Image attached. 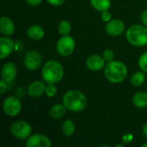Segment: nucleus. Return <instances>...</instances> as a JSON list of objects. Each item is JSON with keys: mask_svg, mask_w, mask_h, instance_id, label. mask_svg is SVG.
<instances>
[{"mask_svg": "<svg viewBox=\"0 0 147 147\" xmlns=\"http://www.w3.org/2000/svg\"><path fill=\"white\" fill-rule=\"evenodd\" d=\"M63 104L67 110L79 113L86 109L88 101L85 95L80 90H71L63 96Z\"/></svg>", "mask_w": 147, "mask_h": 147, "instance_id": "1", "label": "nucleus"}, {"mask_svg": "<svg viewBox=\"0 0 147 147\" xmlns=\"http://www.w3.org/2000/svg\"><path fill=\"white\" fill-rule=\"evenodd\" d=\"M127 67L125 63L119 60L108 62L104 67V75L108 81L113 84L123 82L127 77Z\"/></svg>", "mask_w": 147, "mask_h": 147, "instance_id": "2", "label": "nucleus"}, {"mask_svg": "<svg viewBox=\"0 0 147 147\" xmlns=\"http://www.w3.org/2000/svg\"><path fill=\"white\" fill-rule=\"evenodd\" d=\"M64 67L57 60H48L42 66L41 78L47 84H56L64 77Z\"/></svg>", "mask_w": 147, "mask_h": 147, "instance_id": "3", "label": "nucleus"}, {"mask_svg": "<svg viewBox=\"0 0 147 147\" xmlns=\"http://www.w3.org/2000/svg\"><path fill=\"white\" fill-rule=\"evenodd\" d=\"M126 37L132 46L137 47H145L147 45V27L145 25L134 24L127 28Z\"/></svg>", "mask_w": 147, "mask_h": 147, "instance_id": "4", "label": "nucleus"}, {"mask_svg": "<svg viewBox=\"0 0 147 147\" xmlns=\"http://www.w3.org/2000/svg\"><path fill=\"white\" fill-rule=\"evenodd\" d=\"M10 133L15 138L24 140L30 137L32 134V127L25 121H16L11 124Z\"/></svg>", "mask_w": 147, "mask_h": 147, "instance_id": "5", "label": "nucleus"}, {"mask_svg": "<svg viewBox=\"0 0 147 147\" xmlns=\"http://www.w3.org/2000/svg\"><path fill=\"white\" fill-rule=\"evenodd\" d=\"M76 41L75 40L68 35H62L56 44V50L58 53L63 57L70 56L75 50Z\"/></svg>", "mask_w": 147, "mask_h": 147, "instance_id": "6", "label": "nucleus"}, {"mask_svg": "<svg viewBox=\"0 0 147 147\" xmlns=\"http://www.w3.org/2000/svg\"><path fill=\"white\" fill-rule=\"evenodd\" d=\"M3 110L8 116L15 117L18 115L22 110V102L20 98L14 96L6 97L3 102Z\"/></svg>", "mask_w": 147, "mask_h": 147, "instance_id": "7", "label": "nucleus"}, {"mask_svg": "<svg viewBox=\"0 0 147 147\" xmlns=\"http://www.w3.org/2000/svg\"><path fill=\"white\" fill-rule=\"evenodd\" d=\"M24 65L29 71H36L42 65V56L36 51H29L24 57Z\"/></svg>", "mask_w": 147, "mask_h": 147, "instance_id": "8", "label": "nucleus"}, {"mask_svg": "<svg viewBox=\"0 0 147 147\" xmlns=\"http://www.w3.org/2000/svg\"><path fill=\"white\" fill-rule=\"evenodd\" d=\"M105 31L109 36L117 37L126 31V25L124 22L120 19H111L109 22H106Z\"/></svg>", "mask_w": 147, "mask_h": 147, "instance_id": "9", "label": "nucleus"}, {"mask_svg": "<svg viewBox=\"0 0 147 147\" xmlns=\"http://www.w3.org/2000/svg\"><path fill=\"white\" fill-rule=\"evenodd\" d=\"M26 146L28 147H51L52 142L50 139L43 134H35L30 135L29 138L27 139Z\"/></svg>", "mask_w": 147, "mask_h": 147, "instance_id": "10", "label": "nucleus"}, {"mask_svg": "<svg viewBox=\"0 0 147 147\" xmlns=\"http://www.w3.org/2000/svg\"><path fill=\"white\" fill-rule=\"evenodd\" d=\"M105 59L102 56L98 54H91L86 59V66L89 70L92 71H99L104 69L106 64Z\"/></svg>", "mask_w": 147, "mask_h": 147, "instance_id": "11", "label": "nucleus"}, {"mask_svg": "<svg viewBox=\"0 0 147 147\" xmlns=\"http://www.w3.org/2000/svg\"><path fill=\"white\" fill-rule=\"evenodd\" d=\"M17 75V67L13 62L5 63L1 69V77L7 83L13 82Z\"/></svg>", "mask_w": 147, "mask_h": 147, "instance_id": "12", "label": "nucleus"}, {"mask_svg": "<svg viewBox=\"0 0 147 147\" xmlns=\"http://www.w3.org/2000/svg\"><path fill=\"white\" fill-rule=\"evenodd\" d=\"M15 49V42L9 36L0 38V59H4L9 57Z\"/></svg>", "mask_w": 147, "mask_h": 147, "instance_id": "13", "label": "nucleus"}, {"mask_svg": "<svg viewBox=\"0 0 147 147\" xmlns=\"http://www.w3.org/2000/svg\"><path fill=\"white\" fill-rule=\"evenodd\" d=\"M46 84L41 81H34L28 86L27 93L32 98L40 97L45 94L46 91Z\"/></svg>", "mask_w": 147, "mask_h": 147, "instance_id": "14", "label": "nucleus"}, {"mask_svg": "<svg viewBox=\"0 0 147 147\" xmlns=\"http://www.w3.org/2000/svg\"><path fill=\"white\" fill-rule=\"evenodd\" d=\"M16 31V26L12 19L3 16L0 18V32L3 36H11Z\"/></svg>", "mask_w": 147, "mask_h": 147, "instance_id": "15", "label": "nucleus"}, {"mask_svg": "<svg viewBox=\"0 0 147 147\" xmlns=\"http://www.w3.org/2000/svg\"><path fill=\"white\" fill-rule=\"evenodd\" d=\"M27 35L29 39L34 40H42L45 36V30L40 25L34 24L31 25L27 29Z\"/></svg>", "mask_w": 147, "mask_h": 147, "instance_id": "16", "label": "nucleus"}, {"mask_svg": "<svg viewBox=\"0 0 147 147\" xmlns=\"http://www.w3.org/2000/svg\"><path fill=\"white\" fill-rule=\"evenodd\" d=\"M133 104L137 109H146L147 108V92L139 91L135 93L132 98Z\"/></svg>", "mask_w": 147, "mask_h": 147, "instance_id": "17", "label": "nucleus"}, {"mask_svg": "<svg viewBox=\"0 0 147 147\" xmlns=\"http://www.w3.org/2000/svg\"><path fill=\"white\" fill-rule=\"evenodd\" d=\"M67 109L63 103H56L52 106L49 110V115L54 120H59L63 118L66 113Z\"/></svg>", "mask_w": 147, "mask_h": 147, "instance_id": "18", "label": "nucleus"}, {"mask_svg": "<svg viewBox=\"0 0 147 147\" xmlns=\"http://www.w3.org/2000/svg\"><path fill=\"white\" fill-rule=\"evenodd\" d=\"M131 84L134 87H140L144 84V83L146 82V72H144L143 71H135L130 79Z\"/></svg>", "mask_w": 147, "mask_h": 147, "instance_id": "19", "label": "nucleus"}, {"mask_svg": "<svg viewBox=\"0 0 147 147\" xmlns=\"http://www.w3.org/2000/svg\"><path fill=\"white\" fill-rule=\"evenodd\" d=\"M61 129H62V133L66 137H71L75 134L76 131V125L73 122V121L67 119L65 120L62 126H61Z\"/></svg>", "mask_w": 147, "mask_h": 147, "instance_id": "20", "label": "nucleus"}, {"mask_svg": "<svg viewBox=\"0 0 147 147\" xmlns=\"http://www.w3.org/2000/svg\"><path fill=\"white\" fill-rule=\"evenodd\" d=\"M90 1L92 7L100 12L109 10L111 7V0H90Z\"/></svg>", "mask_w": 147, "mask_h": 147, "instance_id": "21", "label": "nucleus"}, {"mask_svg": "<svg viewBox=\"0 0 147 147\" xmlns=\"http://www.w3.org/2000/svg\"><path fill=\"white\" fill-rule=\"evenodd\" d=\"M58 31L61 36L62 35H68L71 31V23L67 20H62L58 26Z\"/></svg>", "mask_w": 147, "mask_h": 147, "instance_id": "22", "label": "nucleus"}, {"mask_svg": "<svg viewBox=\"0 0 147 147\" xmlns=\"http://www.w3.org/2000/svg\"><path fill=\"white\" fill-rule=\"evenodd\" d=\"M138 64H139V66H140V70L143 71L144 72L147 73V52L143 53L140 56Z\"/></svg>", "mask_w": 147, "mask_h": 147, "instance_id": "23", "label": "nucleus"}, {"mask_svg": "<svg viewBox=\"0 0 147 147\" xmlns=\"http://www.w3.org/2000/svg\"><path fill=\"white\" fill-rule=\"evenodd\" d=\"M45 94L48 96V97H53L57 94V87L55 84H47L46 87V91Z\"/></svg>", "mask_w": 147, "mask_h": 147, "instance_id": "24", "label": "nucleus"}, {"mask_svg": "<svg viewBox=\"0 0 147 147\" xmlns=\"http://www.w3.org/2000/svg\"><path fill=\"white\" fill-rule=\"evenodd\" d=\"M102 57L103 59H105L106 62H110L112 60H114V58H115V53L112 49L110 48H107L103 51V53H102Z\"/></svg>", "mask_w": 147, "mask_h": 147, "instance_id": "25", "label": "nucleus"}, {"mask_svg": "<svg viewBox=\"0 0 147 147\" xmlns=\"http://www.w3.org/2000/svg\"><path fill=\"white\" fill-rule=\"evenodd\" d=\"M101 13H102V15H101L102 21H103L105 22H109L111 20L112 14H111V12H109V10H105V11H102Z\"/></svg>", "mask_w": 147, "mask_h": 147, "instance_id": "26", "label": "nucleus"}, {"mask_svg": "<svg viewBox=\"0 0 147 147\" xmlns=\"http://www.w3.org/2000/svg\"><path fill=\"white\" fill-rule=\"evenodd\" d=\"M7 82H5L3 79H1L0 81V94L3 95L6 92L7 90Z\"/></svg>", "mask_w": 147, "mask_h": 147, "instance_id": "27", "label": "nucleus"}, {"mask_svg": "<svg viewBox=\"0 0 147 147\" xmlns=\"http://www.w3.org/2000/svg\"><path fill=\"white\" fill-rule=\"evenodd\" d=\"M48 2V3H50L51 5H53V6H59V5H62L65 0H47Z\"/></svg>", "mask_w": 147, "mask_h": 147, "instance_id": "28", "label": "nucleus"}, {"mask_svg": "<svg viewBox=\"0 0 147 147\" xmlns=\"http://www.w3.org/2000/svg\"><path fill=\"white\" fill-rule=\"evenodd\" d=\"M140 20H141V22L143 23V25L147 27V9L142 12V14L140 16Z\"/></svg>", "mask_w": 147, "mask_h": 147, "instance_id": "29", "label": "nucleus"}, {"mask_svg": "<svg viewBox=\"0 0 147 147\" xmlns=\"http://www.w3.org/2000/svg\"><path fill=\"white\" fill-rule=\"evenodd\" d=\"M28 4L31 5V6H38L41 3L42 0H25Z\"/></svg>", "mask_w": 147, "mask_h": 147, "instance_id": "30", "label": "nucleus"}, {"mask_svg": "<svg viewBox=\"0 0 147 147\" xmlns=\"http://www.w3.org/2000/svg\"><path fill=\"white\" fill-rule=\"evenodd\" d=\"M142 134H143V136L147 140V122L143 126V128H142Z\"/></svg>", "mask_w": 147, "mask_h": 147, "instance_id": "31", "label": "nucleus"}, {"mask_svg": "<svg viewBox=\"0 0 147 147\" xmlns=\"http://www.w3.org/2000/svg\"><path fill=\"white\" fill-rule=\"evenodd\" d=\"M142 147H147V142H146V143H144V144L142 145Z\"/></svg>", "mask_w": 147, "mask_h": 147, "instance_id": "32", "label": "nucleus"}]
</instances>
